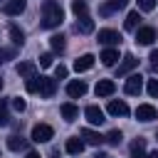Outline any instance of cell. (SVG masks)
Wrapping results in <instances>:
<instances>
[{
	"label": "cell",
	"instance_id": "836d02e7",
	"mask_svg": "<svg viewBox=\"0 0 158 158\" xmlns=\"http://www.w3.org/2000/svg\"><path fill=\"white\" fill-rule=\"evenodd\" d=\"M146 89H148L151 96H158V79H148V86Z\"/></svg>",
	"mask_w": 158,
	"mask_h": 158
},
{
	"label": "cell",
	"instance_id": "cb8c5ba5",
	"mask_svg": "<svg viewBox=\"0 0 158 158\" xmlns=\"http://www.w3.org/2000/svg\"><path fill=\"white\" fill-rule=\"evenodd\" d=\"M141 22V15H138V10H133V12H128L126 15V20H123V27L126 30H136V25Z\"/></svg>",
	"mask_w": 158,
	"mask_h": 158
},
{
	"label": "cell",
	"instance_id": "5b68a950",
	"mask_svg": "<svg viewBox=\"0 0 158 158\" xmlns=\"http://www.w3.org/2000/svg\"><path fill=\"white\" fill-rule=\"evenodd\" d=\"M99 42L101 44H106V47H116V44H121V35L116 32V30H99Z\"/></svg>",
	"mask_w": 158,
	"mask_h": 158
},
{
	"label": "cell",
	"instance_id": "e0dca14e",
	"mask_svg": "<svg viewBox=\"0 0 158 158\" xmlns=\"http://www.w3.org/2000/svg\"><path fill=\"white\" fill-rule=\"evenodd\" d=\"M131 158H148L146 156V138H136L131 143Z\"/></svg>",
	"mask_w": 158,
	"mask_h": 158
},
{
	"label": "cell",
	"instance_id": "ab89813d",
	"mask_svg": "<svg viewBox=\"0 0 158 158\" xmlns=\"http://www.w3.org/2000/svg\"><path fill=\"white\" fill-rule=\"evenodd\" d=\"M0 89H2V79H0Z\"/></svg>",
	"mask_w": 158,
	"mask_h": 158
},
{
	"label": "cell",
	"instance_id": "e575fe53",
	"mask_svg": "<svg viewBox=\"0 0 158 158\" xmlns=\"http://www.w3.org/2000/svg\"><path fill=\"white\" fill-rule=\"evenodd\" d=\"M12 106H15V111H25V109H27L25 99H20V96H15V99H12Z\"/></svg>",
	"mask_w": 158,
	"mask_h": 158
},
{
	"label": "cell",
	"instance_id": "f1b7e54d",
	"mask_svg": "<svg viewBox=\"0 0 158 158\" xmlns=\"http://www.w3.org/2000/svg\"><path fill=\"white\" fill-rule=\"evenodd\" d=\"M7 118H10V114H7V101H5V99H0V126H5V123H7Z\"/></svg>",
	"mask_w": 158,
	"mask_h": 158
},
{
	"label": "cell",
	"instance_id": "d6a6232c",
	"mask_svg": "<svg viewBox=\"0 0 158 158\" xmlns=\"http://www.w3.org/2000/svg\"><path fill=\"white\" fill-rule=\"evenodd\" d=\"M52 59H54V57H52V52L40 54V67H49V64H52Z\"/></svg>",
	"mask_w": 158,
	"mask_h": 158
},
{
	"label": "cell",
	"instance_id": "277c9868",
	"mask_svg": "<svg viewBox=\"0 0 158 158\" xmlns=\"http://www.w3.org/2000/svg\"><path fill=\"white\" fill-rule=\"evenodd\" d=\"M126 5H128V0H106V2H101V7H99V15L109 17V15L118 12V10H123Z\"/></svg>",
	"mask_w": 158,
	"mask_h": 158
},
{
	"label": "cell",
	"instance_id": "9a60e30c",
	"mask_svg": "<svg viewBox=\"0 0 158 158\" xmlns=\"http://www.w3.org/2000/svg\"><path fill=\"white\" fill-rule=\"evenodd\" d=\"M109 114H111V116H128V106H126V101H116V99H111V101H109Z\"/></svg>",
	"mask_w": 158,
	"mask_h": 158
},
{
	"label": "cell",
	"instance_id": "4dcf8cb0",
	"mask_svg": "<svg viewBox=\"0 0 158 158\" xmlns=\"http://www.w3.org/2000/svg\"><path fill=\"white\" fill-rule=\"evenodd\" d=\"M27 91H30V94L40 91V77H32V79H27Z\"/></svg>",
	"mask_w": 158,
	"mask_h": 158
},
{
	"label": "cell",
	"instance_id": "44dd1931",
	"mask_svg": "<svg viewBox=\"0 0 158 158\" xmlns=\"http://www.w3.org/2000/svg\"><path fill=\"white\" fill-rule=\"evenodd\" d=\"M84 151V141L77 136V138H67V153H72V156H79Z\"/></svg>",
	"mask_w": 158,
	"mask_h": 158
},
{
	"label": "cell",
	"instance_id": "484cf974",
	"mask_svg": "<svg viewBox=\"0 0 158 158\" xmlns=\"http://www.w3.org/2000/svg\"><path fill=\"white\" fill-rule=\"evenodd\" d=\"M72 12H74L77 17H84V15H86V2H84V0H72Z\"/></svg>",
	"mask_w": 158,
	"mask_h": 158
},
{
	"label": "cell",
	"instance_id": "6da1fadb",
	"mask_svg": "<svg viewBox=\"0 0 158 158\" xmlns=\"http://www.w3.org/2000/svg\"><path fill=\"white\" fill-rule=\"evenodd\" d=\"M64 20V10L57 0H44L42 2V27L44 30H54L59 27Z\"/></svg>",
	"mask_w": 158,
	"mask_h": 158
},
{
	"label": "cell",
	"instance_id": "5bb4252c",
	"mask_svg": "<svg viewBox=\"0 0 158 158\" xmlns=\"http://www.w3.org/2000/svg\"><path fill=\"white\" fill-rule=\"evenodd\" d=\"M99 59H101V64H104V67H114V64H116V59H118V49L106 47V49L101 52V57H99Z\"/></svg>",
	"mask_w": 158,
	"mask_h": 158
},
{
	"label": "cell",
	"instance_id": "8992f818",
	"mask_svg": "<svg viewBox=\"0 0 158 158\" xmlns=\"http://www.w3.org/2000/svg\"><path fill=\"white\" fill-rule=\"evenodd\" d=\"M54 91H57V81L52 77H40V94L44 99H49V96H54Z\"/></svg>",
	"mask_w": 158,
	"mask_h": 158
},
{
	"label": "cell",
	"instance_id": "ac0fdd59",
	"mask_svg": "<svg viewBox=\"0 0 158 158\" xmlns=\"http://www.w3.org/2000/svg\"><path fill=\"white\" fill-rule=\"evenodd\" d=\"M94 67V54H81L77 62H74V69L77 72H86V69H91Z\"/></svg>",
	"mask_w": 158,
	"mask_h": 158
},
{
	"label": "cell",
	"instance_id": "1f68e13d",
	"mask_svg": "<svg viewBox=\"0 0 158 158\" xmlns=\"http://www.w3.org/2000/svg\"><path fill=\"white\" fill-rule=\"evenodd\" d=\"M138 7H141L143 12H151V10L156 7V0H138Z\"/></svg>",
	"mask_w": 158,
	"mask_h": 158
},
{
	"label": "cell",
	"instance_id": "30bf717a",
	"mask_svg": "<svg viewBox=\"0 0 158 158\" xmlns=\"http://www.w3.org/2000/svg\"><path fill=\"white\" fill-rule=\"evenodd\" d=\"M67 94H69L72 99H79V96H84V94H86V84H84L81 79H74V81H69V84H67Z\"/></svg>",
	"mask_w": 158,
	"mask_h": 158
},
{
	"label": "cell",
	"instance_id": "ffe728a7",
	"mask_svg": "<svg viewBox=\"0 0 158 158\" xmlns=\"http://www.w3.org/2000/svg\"><path fill=\"white\" fill-rule=\"evenodd\" d=\"M7 148H10V151H22V148H27V141H25L22 136L12 133V136H7Z\"/></svg>",
	"mask_w": 158,
	"mask_h": 158
},
{
	"label": "cell",
	"instance_id": "8fae6325",
	"mask_svg": "<svg viewBox=\"0 0 158 158\" xmlns=\"http://www.w3.org/2000/svg\"><path fill=\"white\" fill-rule=\"evenodd\" d=\"M15 72H17L20 77H25V79L37 77V67H35V62H20V64L15 67Z\"/></svg>",
	"mask_w": 158,
	"mask_h": 158
},
{
	"label": "cell",
	"instance_id": "d590c367",
	"mask_svg": "<svg viewBox=\"0 0 158 158\" xmlns=\"http://www.w3.org/2000/svg\"><path fill=\"white\" fill-rule=\"evenodd\" d=\"M148 59H151V72H158V49H153Z\"/></svg>",
	"mask_w": 158,
	"mask_h": 158
},
{
	"label": "cell",
	"instance_id": "60d3db41",
	"mask_svg": "<svg viewBox=\"0 0 158 158\" xmlns=\"http://www.w3.org/2000/svg\"><path fill=\"white\" fill-rule=\"evenodd\" d=\"M104 158H109V156H104Z\"/></svg>",
	"mask_w": 158,
	"mask_h": 158
},
{
	"label": "cell",
	"instance_id": "f546056e",
	"mask_svg": "<svg viewBox=\"0 0 158 158\" xmlns=\"http://www.w3.org/2000/svg\"><path fill=\"white\" fill-rule=\"evenodd\" d=\"M7 59H15V49H10V47H0V64L7 62Z\"/></svg>",
	"mask_w": 158,
	"mask_h": 158
},
{
	"label": "cell",
	"instance_id": "7a4b0ae2",
	"mask_svg": "<svg viewBox=\"0 0 158 158\" xmlns=\"http://www.w3.org/2000/svg\"><path fill=\"white\" fill-rule=\"evenodd\" d=\"M52 136H54V128H52L49 123H37V126L32 128V141H35V143H47Z\"/></svg>",
	"mask_w": 158,
	"mask_h": 158
},
{
	"label": "cell",
	"instance_id": "f35d334b",
	"mask_svg": "<svg viewBox=\"0 0 158 158\" xmlns=\"http://www.w3.org/2000/svg\"><path fill=\"white\" fill-rule=\"evenodd\" d=\"M148 158H158V151H153V153H151V156H148Z\"/></svg>",
	"mask_w": 158,
	"mask_h": 158
},
{
	"label": "cell",
	"instance_id": "2e32d148",
	"mask_svg": "<svg viewBox=\"0 0 158 158\" xmlns=\"http://www.w3.org/2000/svg\"><path fill=\"white\" fill-rule=\"evenodd\" d=\"M74 30L81 32V35H89V32H94V20H91L89 15H84V17L77 20V27H74Z\"/></svg>",
	"mask_w": 158,
	"mask_h": 158
},
{
	"label": "cell",
	"instance_id": "52a82bcc",
	"mask_svg": "<svg viewBox=\"0 0 158 158\" xmlns=\"http://www.w3.org/2000/svg\"><path fill=\"white\" fill-rule=\"evenodd\" d=\"M136 118H138V121H153V118H158V111H156V106H151V104H141V106L136 109Z\"/></svg>",
	"mask_w": 158,
	"mask_h": 158
},
{
	"label": "cell",
	"instance_id": "83f0119b",
	"mask_svg": "<svg viewBox=\"0 0 158 158\" xmlns=\"http://www.w3.org/2000/svg\"><path fill=\"white\" fill-rule=\"evenodd\" d=\"M104 141H106V143H111V146L121 143V131H116V128H114V131H109V133L104 136Z\"/></svg>",
	"mask_w": 158,
	"mask_h": 158
},
{
	"label": "cell",
	"instance_id": "4fadbf2b",
	"mask_svg": "<svg viewBox=\"0 0 158 158\" xmlns=\"http://www.w3.org/2000/svg\"><path fill=\"white\" fill-rule=\"evenodd\" d=\"M2 10H5V15H20V12H25V0H5Z\"/></svg>",
	"mask_w": 158,
	"mask_h": 158
},
{
	"label": "cell",
	"instance_id": "603a6c76",
	"mask_svg": "<svg viewBox=\"0 0 158 158\" xmlns=\"http://www.w3.org/2000/svg\"><path fill=\"white\" fill-rule=\"evenodd\" d=\"M59 111H62L64 121H74V118L79 116V109H77L74 104H69V101H67V104H62V109H59Z\"/></svg>",
	"mask_w": 158,
	"mask_h": 158
},
{
	"label": "cell",
	"instance_id": "d4e9b609",
	"mask_svg": "<svg viewBox=\"0 0 158 158\" xmlns=\"http://www.w3.org/2000/svg\"><path fill=\"white\" fill-rule=\"evenodd\" d=\"M10 37H12V42H15V44H20V47L25 44V32H22L17 25H10Z\"/></svg>",
	"mask_w": 158,
	"mask_h": 158
},
{
	"label": "cell",
	"instance_id": "ba28073f",
	"mask_svg": "<svg viewBox=\"0 0 158 158\" xmlns=\"http://www.w3.org/2000/svg\"><path fill=\"white\" fill-rule=\"evenodd\" d=\"M84 116H86V121L89 123H94V126H101L106 118H104V111L99 109V106H86L84 109Z\"/></svg>",
	"mask_w": 158,
	"mask_h": 158
},
{
	"label": "cell",
	"instance_id": "9c48e42d",
	"mask_svg": "<svg viewBox=\"0 0 158 158\" xmlns=\"http://www.w3.org/2000/svg\"><path fill=\"white\" fill-rule=\"evenodd\" d=\"M156 40V30L153 27H138L136 30V42L138 44H153Z\"/></svg>",
	"mask_w": 158,
	"mask_h": 158
},
{
	"label": "cell",
	"instance_id": "8d00e7d4",
	"mask_svg": "<svg viewBox=\"0 0 158 158\" xmlns=\"http://www.w3.org/2000/svg\"><path fill=\"white\" fill-rule=\"evenodd\" d=\"M54 77H57V79H64V77H67V67H64V64L54 67Z\"/></svg>",
	"mask_w": 158,
	"mask_h": 158
},
{
	"label": "cell",
	"instance_id": "4316f807",
	"mask_svg": "<svg viewBox=\"0 0 158 158\" xmlns=\"http://www.w3.org/2000/svg\"><path fill=\"white\" fill-rule=\"evenodd\" d=\"M49 44H52L54 52H64V37L62 35H52L49 37Z\"/></svg>",
	"mask_w": 158,
	"mask_h": 158
},
{
	"label": "cell",
	"instance_id": "74e56055",
	"mask_svg": "<svg viewBox=\"0 0 158 158\" xmlns=\"http://www.w3.org/2000/svg\"><path fill=\"white\" fill-rule=\"evenodd\" d=\"M25 158H40V153H27Z\"/></svg>",
	"mask_w": 158,
	"mask_h": 158
},
{
	"label": "cell",
	"instance_id": "3957f363",
	"mask_svg": "<svg viewBox=\"0 0 158 158\" xmlns=\"http://www.w3.org/2000/svg\"><path fill=\"white\" fill-rule=\"evenodd\" d=\"M123 89H126V94L138 96V94L143 91V77H141V74H128V77H126V84H123Z\"/></svg>",
	"mask_w": 158,
	"mask_h": 158
},
{
	"label": "cell",
	"instance_id": "d6986e66",
	"mask_svg": "<svg viewBox=\"0 0 158 158\" xmlns=\"http://www.w3.org/2000/svg\"><path fill=\"white\" fill-rule=\"evenodd\" d=\"M81 138H84V143H89V146H99V143L104 141V136H99V133L91 131V128H81Z\"/></svg>",
	"mask_w": 158,
	"mask_h": 158
},
{
	"label": "cell",
	"instance_id": "7c38bea8",
	"mask_svg": "<svg viewBox=\"0 0 158 158\" xmlns=\"http://www.w3.org/2000/svg\"><path fill=\"white\" fill-rule=\"evenodd\" d=\"M116 91V84L111 79H99L96 81V96H111Z\"/></svg>",
	"mask_w": 158,
	"mask_h": 158
},
{
	"label": "cell",
	"instance_id": "7402d4cb",
	"mask_svg": "<svg viewBox=\"0 0 158 158\" xmlns=\"http://www.w3.org/2000/svg\"><path fill=\"white\" fill-rule=\"evenodd\" d=\"M136 64H138V59H136L133 54H126V57H123V64L118 67V77H123V74H128V72H131V69H133Z\"/></svg>",
	"mask_w": 158,
	"mask_h": 158
}]
</instances>
